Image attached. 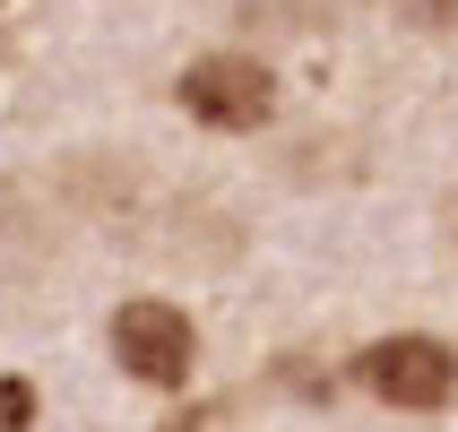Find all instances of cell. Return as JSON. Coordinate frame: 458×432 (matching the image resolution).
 Listing matches in <instances>:
<instances>
[{"label": "cell", "instance_id": "cell-1", "mask_svg": "<svg viewBox=\"0 0 458 432\" xmlns=\"http://www.w3.org/2000/svg\"><path fill=\"white\" fill-rule=\"evenodd\" d=\"M363 389L372 398H389V407H450L458 389V355L441 346V337H381L372 355H363Z\"/></svg>", "mask_w": 458, "mask_h": 432}, {"label": "cell", "instance_id": "cell-2", "mask_svg": "<svg viewBox=\"0 0 458 432\" xmlns=\"http://www.w3.org/2000/svg\"><path fill=\"white\" fill-rule=\"evenodd\" d=\"M182 104H191L199 122H216V130H259L268 104H277V87H268V70L242 61V52H208V61L182 70Z\"/></svg>", "mask_w": 458, "mask_h": 432}, {"label": "cell", "instance_id": "cell-3", "mask_svg": "<svg viewBox=\"0 0 458 432\" xmlns=\"http://www.w3.org/2000/svg\"><path fill=\"white\" fill-rule=\"evenodd\" d=\"M113 355H122L148 389H182L199 337H191V320H182L174 303H122V320H113Z\"/></svg>", "mask_w": 458, "mask_h": 432}]
</instances>
